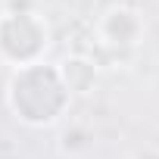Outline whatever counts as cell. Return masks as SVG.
<instances>
[{
  "mask_svg": "<svg viewBox=\"0 0 159 159\" xmlns=\"http://www.w3.org/2000/svg\"><path fill=\"white\" fill-rule=\"evenodd\" d=\"M106 19L116 22V34L106 38L109 44H119V47H131V44H137V38H140V19H137L134 10L119 7V10H109Z\"/></svg>",
  "mask_w": 159,
  "mask_h": 159,
  "instance_id": "3957f363",
  "label": "cell"
},
{
  "mask_svg": "<svg viewBox=\"0 0 159 159\" xmlns=\"http://www.w3.org/2000/svg\"><path fill=\"white\" fill-rule=\"evenodd\" d=\"M10 106L28 125H50L69 106V88L59 69H44L41 62L22 66L10 81Z\"/></svg>",
  "mask_w": 159,
  "mask_h": 159,
  "instance_id": "6da1fadb",
  "label": "cell"
},
{
  "mask_svg": "<svg viewBox=\"0 0 159 159\" xmlns=\"http://www.w3.org/2000/svg\"><path fill=\"white\" fill-rule=\"evenodd\" d=\"M47 47V25L31 13H3L0 19V53L22 66L38 62Z\"/></svg>",
  "mask_w": 159,
  "mask_h": 159,
  "instance_id": "7a4b0ae2",
  "label": "cell"
}]
</instances>
